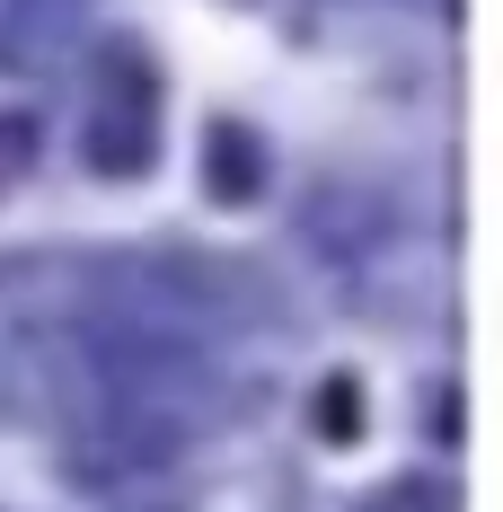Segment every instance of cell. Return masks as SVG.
<instances>
[{
  "label": "cell",
  "instance_id": "cell-1",
  "mask_svg": "<svg viewBox=\"0 0 503 512\" xmlns=\"http://www.w3.org/2000/svg\"><path fill=\"white\" fill-rule=\"evenodd\" d=\"M80 142H89V159H98L106 177H133L151 159V62L133 45L98 53V106H89Z\"/></svg>",
  "mask_w": 503,
  "mask_h": 512
},
{
  "label": "cell",
  "instance_id": "cell-2",
  "mask_svg": "<svg viewBox=\"0 0 503 512\" xmlns=\"http://www.w3.org/2000/svg\"><path fill=\"white\" fill-rule=\"evenodd\" d=\"M80 18H89V0H9L0 9V53L27 62V71H53L80 45Z\"/></svg>",
  "mask_w": 503,
  "mask_h": 512
},
{
  "label": "cell",
  "instance_id": "cell-4",
  "mask_svg": "<svg viewBox=\"0 0 503 512\" xmlns=\"http://www.w3.org/2000/svg\"><path fill=\"white\" fill-rule=\"evenodd\" d=\"M18 168H27V124H18V115H0V186H9Z\"/></svg>",
  "mask_w": 503,
  "mask_h": 512
},
{
  "label": "cell",
  "instance_id": "cell-3",
  "mask_svg": "<svg viewBox=\"0 0 503 512\" xmlns=\"http://www.w3.org/2000/svg\"><path fill=\"white\" fill-rule=\"evenodd\" d=\"M203 177H212V195H221V204H248L256 186H265L248 124H212V168H203Z\"/></svg>",
  "mask_w": 503,
  "mask_h": 512
}]
</instances>
